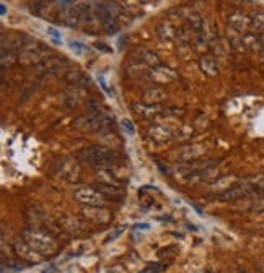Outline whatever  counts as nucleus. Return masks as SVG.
<instances>
[{
	"label": "nucleus",
	"mask_w": 264,
	"mask_h": 273,
	"mask_svg": "<svg viewBox=\"0 0 264 273\" xmlns=\"http://www.w3.org/2000/svg\"><path fill=\"white\" fill-rule=\"evenodd\" d=\"M73 197H75L77 202L85 203V205L93 207V208L105 207V203H106V197L101 195L100 192H96V191H93V189H90V187L77 189V191L73 192Z\"/></svg>",
	"instance_id": "39448f33"
},
{
	"label": "nucleus",
	"mask_w": 264,
	"mask_h": 273,
	"mask_svg": "<svg viewBox=\"0 0 264 273\" xmlns=\"http://www.w3.org/2000/svg\"><path fill=\"white\" fill-rule=\"evenodd\" d=\"M248 16H245L243 13H235L230 18V25L235 28L237 31H245L248 28Z\"/></svg>",
	"instance_id": "9d476101"
},
{
	"label": "nucleus",
	"mask_w": 264,
	"mask_h": 273,
	"mask_svg": "<svg viewBox=\"0 0 264 273\" xmlns=\"http://www.w3.org/2000/svg\"><path fill=\"white\" fill-rule=\"evenodd\" d=\"M134 229H141V231H149L150 229V225H147V223H139L134 226Z\"/></svg>",
	"instance_id": "f3484780"
},
{
	"label": "nucleus",
	"mask_w": 264,
	"mask_h": 273,
	"mask_svg": "<svg viewBox=\"0 0 264 273\" xmlns=\"http://www.w3.org/2000/svg\"><path fill=\"white\" fill-rule=\"evenodd\" d=\"M23 238H25L28 246L31 249H35V251H39V252L49 254V252H53L55 247L54 241L51 239L48 234L39 233L38 229H26L25 233H23Z\"/></svg>",
	"instance_id": "7ed1b4c3"
},
{
	"label": "nucleus",
	"mask_w": 264,
	"mask_h": 273,
	"mask_svg": "<svg viewBox=\"0 0 264 273\" xmlns=\"http://www.w3.org/2000/svg\"><path fill=\"white\" fill-rule=\"evenodd\" d=\"M59 10H57V21L66 26H77L80 21V15H78V8L73 7V2H57Z\"/></svg>",
	"instance_id": "20e7f679"
},
{
	"label": "nucleus",
	"mask_w": 264,
	"mask_h": 273,
	"mask_svg": "<svg viewBox=\"0 0 264 273\" xmlns=\"http://www.w3.org/2000/svg\"><path fill=\"white\" fill-rule=\"evenodd\" d=\"M121 126H123L124 132H126L127 135H134V133H136V127H134V124H132L131 119H123L121 120Z\"/></svg>",
	"instance_id": "f8f14e48"
},
{
	"label": "nucleus",
	"mask_w": 264,
	"mask_h": 273,
	"mask_svg": "<svg viewBox=\"0 0 264 273\" xmlns=\"http://www.w3.org/2000/svg\"><path fill=\"white\" fill-rule=\"evenodd\" d=\"M78 158L82 161H85V163H88L90 166H95V168H100V169L114 168L119 161V156L116 151L109 150V148H106V146H100V145L88 146L85 150H82L80 153H78Z\"/></svg>",
	"instance_id": "f257e3e1"
},
{
	"label": "nucleus",
	"mask_w": 264,
	"mask_h": 273,
	"mask_svg": "<svg viewBox=\"0 0 264 273\" xmlns=\"http://www.w3.org/2000/svg\"><path fill=\"white\" fill-rule=\"evenodd\" d=\"M73 127L80 128L83 132H105L106 128H111V119L95 111L93 114L82 115V117L75 119Z\"/></svg>",
	"instance_id": "f03ea898"
},
{
	"label": "nucleus",
	"mask_w": 264,
	"mask_h": 273,
	"mask_svg": "<svg viewBox=\"0 0 264 273\" xmlns=\"http://www.w3.org/2000/svg\"><path fill=\"white\" fill-rule=\"evenodd\" d=\"M139 273H157V272H155V270H152L150 267H147V268H143V270H141Z\"/></svg>",
	"instance_id": "aec40b11"
},
{
	"label": "nucleus",
	"mask_w": 264,
	"mask_h": 273,
	"mask_svg": "<svg viewBox=\"0 0 264 273\" xmlns=\"http://www.w3.org/2000/svg\"><path fill=\"white\" fill-rule=\"evenodd\" d=\"M95 46H96V49H98V50H103V52H111V49L106 48V44H103V43H96Z\"/></svg>",
	"instance_id": "a211bd4d"
},
{
	"label": "nucleus",
	"mask_w": 264,
	"mask_h": 273,
	"mask_svg": "<svg viewBox=\"0 0 264 273\" xmlns=\"http://www.w3.org/2000/svg\"><path fill=\"white\" fill-rule=\"evenodd\" d=\"M96 78H98V81H100L101 88H103V90L106 91V93H108V95H113V91H111L109 88H108V83H106L105 77H103V75H100V73H98V77H96Z\"/></svg>",
	"instance_id": "2eb2a0df"
},
{
	"label": "nucleus",
	"mask_w": 264,
	"mask_h": 273,
	"mask_svg": "<svg viewBox=\"0 0 264 273\" xmlns=\"http://www.w3.org/2000/svg\"><path fill=\"white\" fill-rule=\"evenodd\" d=\"M59 174H61V177L67 179V180H77L78 179V174H80V168H78V164L75 161H66L64 160L61 164H59Z\"/></svg>",
	"instance_id": "0eeeda50"
},
{
	"label": "nucleus",
	"mask_w": 264,
	"mask_h": 273,
	"mask_svg": "<svg viewBox=\"0 0 264 273\" xmlns=\"http://www.w3.org/2000/svg\"><path fill=\"white\" fill-rule=\"evenodd\" d=\"M123 231H124V226H119L118 231H116V233H113V234H109V236H108V239H106V241H108V242H111V241H114L119 234L123 233Z\"/></svg>",
	"instance_id": "dca6fc26"
},
{
	"label": "nucleus",
	"mask_w": 264,
	"mask_h": 273,
	"mask_svg": "<svg viewBox=\"0 0 264 273\" xmlns=\"http://www.w3.org/2000/svg\"><path fill=\"white\" fill-rule=\"evenodd\" d=\"M253 28L258 34H264V13H256L253 16Z\"/></svg>",
	"instance_id": "9b49d317"
},
{
	"label": "nucleus",
	"mask_w": 264,
	"mask_h": 273,
	"mask_svg": "<svg viewBox=\"0 0 264 273\" xmlns=\"http://www.w3.org/2000/svg\"><path fill=\"white\" fill-rule=\"evenodd\" d=\"M39 59H43V50L36 44H28L23 46L20 49V62L23 64H35Z\"/></svg>",
	"instance_id": "423d86ee"
},
{
	"label": "nucleus",
	"mask_w": 264,
	"mask_h": 273,
	"mask_svg": "<svg viewBox=\"0 0 264 273\" xmlns=\"http://www.w3.org/2000/svg\"><path fill=\"white\" fill-rule=\"evenodd\" d=\"M7 13V5L5 3H0V15H5Z\"/></svg>",
	"instance_id": "6ab92c4d"
},
{
	"label": "nucleus",
	"mask_w": 264,
	"mask_h": 273,
	"mask_svg": "<svg viewBox=\"0 0 264 273\" xmlns=\"http://www.w3.org/2000/svg\"><path fill=\"white\" fill-rule=\"evenodd\" d=\"M15 249H17L18 254L23 252V257L28 258L30 262H39V260H41V257H36V256H35V254H36L35 249H31L30 246H28V244H23V242L20 244V242H18L17 246H15Z\"/></svg>",
	"instance_id": "1a4fd4ad"
},
{
	"label": "nucleus",
	"mask_w": 264,
	"mask_h": 273,
	"mask_svg": "<svg viewBox=\"0 0 264 273\" xmlns=\"http://www.w3.org/2000/svg\"><path fill=\"white\" fill-rule=\"evenodd\" d=\"M48 34L51 36V38L54 39V43L55 44H59V43H62V38H61V33H59L57 30H55L54 26H49L48 28Z\"/></svg>",
	"instance_id": "ddd939ff"
},
{
	"label": "nucleus",
	"mask_w": 264,
	"mask_h": 273,
	"mask_svg": "<svg viewBox=\"0 0 264 273\" xmlns=\"http://www.w3.org/2000/svg\"><path fill=\"white\" fill-rule=\"evenodd\" d=\"M70 49L75 50L77 54H82V52H85V50H87L85 46H83L82 43H78V41H70Z\"/></svg>",
	"instance_id": "4468645a"
},
{
	"label": "nucleus",
	"mask_w": 264,
	"mask_h": 273,
	"mask_svg": "<svg viewBox=\"0 0 264 273\" xmlns=\"http://www.w3.org/2000/svg\"><path fill=\"white\" fill-rule=\"evenodd\" d=\"M201 68L209 77L219 75V64H217V60L214 57H211V55H206V57L201 59Z\"/></svg>",
	"instance_id": "6e6552de"
}]
</instances>
